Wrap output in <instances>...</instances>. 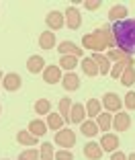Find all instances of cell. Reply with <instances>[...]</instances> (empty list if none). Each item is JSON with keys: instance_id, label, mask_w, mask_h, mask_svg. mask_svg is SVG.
Masks as SVG:
<instances>
[{"instance_id": "6da1fadb", "label": "cell", "mask_w": 135, "mask_h": 160, "mask_svg": "<svg viewBox=\"0 0 135 160\" xmlns=\"http://www.w3.org/2000/svg\"><path fill=\"white\" fill-rule=\"evenodd\" d=\"M113 37L117 49H121L127 56L135 53V19H125L113 25Z\"/></svg>"}, {"instance_id": "7a4b0ae2", "label": "cell", "mask_w": 135, "mask_h": 160, "mask_svg": "<svg viewBox=\"0 0 135 160\" xmlns=\"http://www.w3.org/2000/svg\"><path fill=\"white\" fill-rule=\"evenodd\" d=\"M82 45L88 47V49H92L94 53H100L103 49L108 47V43H107V39H104V33L98 29V31H94V33L84 35V37H82Z\"/></svg>"}, {"instance_id": "3957f363", "label": "cell", "mask_w": 135, "mask_h": 160, "mask_svg": "<svg viewBox=\"0 0 135 160\" xmlns=\"http://www.w3.org/2000/svg\"><path fill=\"white\" fill-rule=\"evenodd\" d=\"M55 144H57V146H61L64 150H70V148L76 144V133L72 132L70 127H68V129L61 127L60 132H55Z\"/></svg>"}, {"instance_id": "277c9868", "label": "cell", "mask_w": 135, "mask_h": 160, "mask_svg": "<svg viewBox=\"0 0 135 160\" xmlns=\"http://www.w3.org/2000/svg\"><path fill=\"white\" fill-rule=\"evenodd\" d=\"M103 107L107 109L108 113H119L123 107V101L119 99L117 92H104L103 94Z\"/></svg>"}, {"instance_id": "5b68a950", "label": "cell", "mask_w": 135, "mask_h": 160, "mask_svg": "<svg viewBox=\"0 0 135 160\" xmlns=\"http://www.w3.org/2000/svg\"><path fill=\"white\" fill-rule=\"evenodd\" d=\"M45 23H47V27L51 29V31H57V29H61L65 25V14L60 12V10H51V12H47Z\"/></svg>"}, {"instance_id": "8992f818", "label": "cell", "mask_w": 135, "mask_h": 160, "mask_svg": "<svg viewBox=\"0 0 135 160\" xmlns=\"http://www.w3.org/2000/svg\"><path fill=\"white\" fill-rule=\"evenodd\" d=\"M2 86H4V90H8V92H14V90H19L21 86H23V78H21L17 72H8V74L4 76V80H2Z\"/></svg>"}, {"instance_id": "52a82bcc", "label": "cell", "mask_w": 135, "mask_h": 160, "mask_svg": "<svg viewBox=\"0 0 135 160\" xmlns=\"http://www.w3.org/2000/svg\"><path fill=\"white\" fill-rule=\"evenodd\" d=\"M131 127V115L129 113H115L113 115V129H117V132H127Z\"/></svg>"}, {"instance_id": "ba28073f", "label": "cell", "mask_w": 135, "mask_h": 160, "mask_svg": "<svg viewBox=\"0 0 135 160\" xmlns=\"http://www.w3.org/2000/svg\"><path fill=\"white\" fill-rule=\"evenodd\" d=\"M65 25H68V29H80V25H82V14H80V10L76 8V6H70L68 8V12H65Z\"/></svg>"}, {"instance_id": "9c48e42d", "label": "cell", "mask_w": 135, "mask_h": 160, "mask_svg": "<svg viewBox=\"0 0 135 160\" xmlns=\"http://www.w3.org/2000/svg\"><path fill=\"white\" fill-rule=\"evenodd\" d=\"M57 49H60L61 56H76V58L84 56V49L82 47H76V43H72V41H61L57 45Z\"/></svg>"}, {"instance_id": "30bf717a", "label": "cell", "mask_w": 135, "mask_h": 160, "mask_svg": "<svg viewBox=\"0 0 135 160\" xmlns=\"http://www.w3.org/2000/svg\"><path fill=\"white\" fill-rule=\"evenodd\" d=\"M43 80H45L47 84L61 82V68L60 66H45V70H43Z\"/></svg>"}, {"instance_id": "8fae6325", "label": "cell", "mask_w": 135, "mask_h": 160, "mask_svg": "<svg viewBox=\"0 0 135 160\" xmlns=\"http://www.w3.org/2000/svg\"><path fill=\"white\" fill-rule=\"evenodd\" d=\"M61 86H64L68 92H74L80 88V78L74 72H65V76H61Z\"/></svg>"}, {"instance_id": "7c38bea8", "label": "cell", "mask_w": 135, "mask_h": 160, "mask_svg": "<svg viewBox=\"0 0 135 160\" xmlns=\"http://www.w3.org/2000/svg\"><path fill=\"white\" fill-rule=\"evenodd\" d=\"M100 148H103V152H115L117 148H119V138H117V133H104V136L100 138Z\"/></svg>"}, {"instance_id": "4fadbf2b", "label": "cell", "mask_w": 135, "mask_h": 160, "mask_svg": "<svg viewBox=\"0 0 135 160\" xmlns=\"http://www.w3.org/2000/svg\"><path fill=\"white\" fill-rule=\"evenodd\" d=\"M92 60H94V64L98 66V72H100V76L111 74L113 64H111V60H108L107 56H103V53H94V56H92Z\"/></svg>"}, {"instance_id": "5bb4252c", "label": "cell", "mask_w": 135, "mask_h": 160, "mask_svg": "<svg viewBox=\"0 0 135 160\" xmlns=\"http://www.w3.org/2000/svg\"><path fill=\"white\" fill-rule=\"evenodd\" d=\"M84 156H86L88 160H100L103 158V148H100V144L88 142V144L84 146Z\"/></svg>"}, {"instance_id": "9a60e30c", "label": "cell", "mask_w": 135, "mask_h": 160, "mask_svg": "<svg viewBox=\"0 0 135 160\" xmlns=\"http://www.w3.org/2000/svg\"><path fill=\"white\" fill-rule=\"evenodd\" d=\"M17 142L21 146H39V138H35L29 129H21L17 133Z\"/></svg>"}, {"instance_id": "2e32d148", "label": "cell", "mask_w": 135, "mask_h": 160, "mask_svg": "<svg viewBox=\"0 0 135 160\" xmlns=\"http://www.w3.org/2000/svg\"><path fill=\"white\" fill-rule=\"evenodd\" d=\"M27 70L31 72V74H39V72L45 70V60H43L41 56H31L27 60Z\"/></svg>"}, {"instance_id": "e0dca14e", "label": "cell", "mask_w": 135, "mask_h": 160, "mask_svg": "<svg viewBox=\"0 0 135 160\" xmlns=\"http://www.w3.org/2000/svg\"><path fill=\"white\" fill-rule=\"evenodd\" d=\"M39 47L41 49H53L55 47V35H53V31H43L39 35Z\"/></svg>"}, {"instance_id": "ac0fdd59", "label": "cell", "mask_w": 135, "mask_h": 160, "mask_svg": "<svg viewBox=\"0 0 135 160\" xmlns=\"http://www.w3.org/2000/svg\"><path fill=\"white\" fill-rule=\"evenodd\" d=\"M135 62H129L127 64V68H125V72L121 74V84L123 86H133V82H135V66H133Z\"/></svg>"}, {"instance_id": "d6986e66", "label": "cell", "mask_w": 135, "mask_h": 160, "mask_svg": "<svg viewBox=\"0 0 135 160\" xmlns=\"http://www.w3.org/2000/svg\"><path fill=\"white\" fill-rule=\"evenodd\" d=\"M29 132H31L35 138H41V136L47 133V123L41 121V119H33V121L29 123Z\"/></svg>"}, {"instance_id": "ffe728a7", "label": "cell", "mask_w": 135, "mask_h": 160, "mask_svg": "<svg viewBox=\"0 0 135 160\" xmlns=\"http://www.w3.org/2000/svg\"><path fill=\"white\" fill-rule=\"evenodd\" d=\"M84 115H86L84 105L74 103V105H72V111H70V123H82L84 121Z\"/></svg>"}, {"instance_id": "44dd1931", "label": "cell", "mask_w": 135, "mask_h": 160, "mask_svg": "<svg viewBox=\"0 0 135 160\" xmlns=\"http://www.w3.org/2000/svg\"><path fill=\"white\" fill-rule=\"evenodd\" d=\"M80 68H82V72L86 76H90V78H92V76H98V66L94 64L92 58H84V60L80 62Z\"/></svg>"}, {"instance_id": "7402d4cb", "label": "cell", "mask_w": 135, "mask_h": 160, "mask_svg": "<svg viewBox=\"0 0 135 160\" xmlns=\"http://www.w3.org/2000/svg\"><path fill=\"white\" fill-rule=\"evenodd\" d=\"M72 105H74V103H72L70 97H64V99L60 101V105H57L61 119H64V121H68V123H70V111H72Z\"/></svg>"}, {"instance_id": "603a6c76", "label": "cell", "mask_w": 135, "mask_h": 160, "mask_svg": "<svg viewBox=\"0 0 135 160\" xmlns=\"http://www.w3.org/2000/svg\"><path fill=\"white\" fill-rule=\"evenodd\" d=\"M129 62H133V58L131 56H127L125 60H121V62H115V64H113V68H111V76L113 78H121V74L123 72H125V68H127V64H129Z\"/></svg>"}, {"instance_id": "cb8c5ba5", "label": "cell", "mask_w": 135, "mask_h": 160, "mask_svg": "<svg viewBox=\"0 0 135 160\" xmlns=\"http://www.w3.org/2000/svg\"><path fill=\"white\" fill-rule=\"evenodd\" d=\"M80 132H82V136H86V138H94V136L98 133L96 121H92V119H88V121H82V123H80Z\"/></svg>"}, {"instance_id": "d4e9b609", "label": "cell", "mask_w": 135, "mask_h": 160, "mask_svg": "<svg viewBox=\"0 0 135 160\" xmlns=\"http://www.w3.org/2000/svg\"><path fill=\"white\" fill-rule=\"evenodd\" d=\"M100 109H103V103L98 99H88V103H86V115L92 119H96L98 115H100Z\"/></svg>"}, {"instance_id": "484cf974", "label": "cell", "mask_w": 135, "mask_h": 160, "mask_svg": "<svg viewBox=\"0 0 135 160\" xmlns=\"http://www.w3.org/2000/svg\"><path fill=\"white\" fill-rule=\"evenodd\" d=\"M125 17H127V8H125L123 4H117V6H113V8L108 10V19H111L113 23L125 21Z\"/></svg>"}, {"instance_id": "4316f807", "label": "cell", "mask_w": 135, "mask_h": 160, "mask_svg": "<svg viewBox=\"0 0 135 160\" xmlns=\"http://www.w3.org/2000/svg\"><path fill=\"white\" fill-rule=\"evenodd\" d=\"M39 158L41 160H53L55 158V152H53L51 142H43V144H39Z\"/></svg>"}, {"instance_id": "83f0119b", "label": "cell", "mask_w": 135, "mask_h": 160, "mask_svg": "<svg viewBox=\"0 0 135 160\" xmlns=\"http://www.w3.org/2000/svg\"><path fill=\"white\" fill-rule=\"evenodd\" d=\"M45 123H47V127H49V129H53V132H60L61 127H64V119H61L60 113H49Z\"/></svg>"}, {"instance_id": "f1b7e54d", "label": "cell", "mask_w": 135, "mask_h": 160, "mask_svg": "<svg viewBox=\"0 0 135 160\" xmlns=\"http://www.w3.org/2000/svg\"><path fill=\"white\" fill-rule=\"evenodd\" d=\"M96 125H98V129H103V132L111 129L113 127V113H100L96 117Z\"/></svg>"}, {"instance_id": "f546056e", "label": "cell", "mask_w": 135, "mask_h": 160, "mask_svg": "<svg viewBox=\"0 0 135 160\" xmlns=\"http://www.w3.org/2000/svg\"><path fill=\"white\" fill-rule=\"evenodd\" d=\"M78 66V58L76 56H61L60 58V68H64L65 72H72Z\"/></svg>"}, {"instance_id": "4dcf8cb0", "label": "cell", "mask_w": 135, "mask_h": 160, "mask_svg": "<svg viewBox=\"0 0 135 160\" xmlns=\"http://www.w3.org/2000/svg\"><path fill=\"white\" fill-rule=\"evenodd\" d=\"M35 113H39V115H49V113H51V103H49L47 99L35 101Z\"/></svg>"}, {"instance_id": "1f68e13d", "label": "cell", "mask_w": 135, "mask_h": 160, "mask_svg": "<svg viewBox=\"0 0 135 160\" xmlns=\"http://www.w3.org/2000/svg\"><path fill=\"white\" fill-rule=\"evenodd\" d=\"M19 160H41V158H39V150H35V148H29V150H25L23 154L19 156Z\"/></svg>"}, {"instance_id": "d6a6232c", "label": "cell", "mask_w": 135, "mask_h": 160, "mask_svg": "<svg viewBox=\"0 0 135 160\" xmlns=\"http://www.w3.org/2000/svg\"><path fill=\"white\" fill-rule=\"evenodd\" d=\"M107 58L111 62H121V60H125V58H127V53H123L121 49H117V47H115V49H108Z\"/></svg>"}, {"instance_id": "836d02e7", "label": "cell", "mask_w": 135, "mask_h": 160, "mask_svg": "<svg viewBox=\"0 0 135 160\" xmlns=\"http://www.w3.org/2000/svg\"><path fill=\"white\" fill-rule=\"evenodd\" d=\"M125 107L129 109V111H135V90H131V92H127L125 94Z\"/></svg>"}, {"instance_id": "e575fe53", "label": "cell", "mask_w": 135, "mask_h": 160, "mask_svg": "<svg viewBox=\"0 0 135 160\" xmlns=\"http://www.w3.org/2000/svg\"><path fill=\"white\" fill-rule=\"evenodd\" d=\"M55 160H74V154L70 150H64L61 148L60 152H55Z\"/></svg>"}, {"instance_id": "d590c367", "label": "cell", "mask_w": 135, "mask_h": 160, "mask_svg": "<svg viewBox=\"0 0 135 160\" xmlns=\"http://www.w3.org/2000/svg\"><path fill=\"white\" fill-rule=\"evenodd\" d=\"M84 6H86L88 10H96V8H100V0H86Z\"/></svg>"}, {"instance_id": "8d00e7d4", "label": "cell", "mask_w": 135, "mask_h": 160, "mask_svg": "<svg viewBox=\"0 0 135 160\" xmlns=\"http://www.w3.org/2000/svg\"><path fill=\"white\" fill-rule=\"evenodd\" d=\"M111 160H127V156L123 154L121 150H115V152H113V156H111Z\"/></svg>"}, {"instance_id": "74e56055", "label": "cell", "mask_w": 135, "mask_h": 160, "mask_svg": "<svg viewBox=\"0 0 135 160\" xmlns=\"http://www.w3.org/2000/svg\"><path fill=\"white\" fill-rule=\"evenodd\" d=\"M127 160H135V152H131V156H129Z\"/></svg>"}, {"instance_id": "f35d334b", "label": "cell", "mask_w": 135, "mask_h": 160, "mask_svg": "<svg viewBox=\"0 0 135 160\" xmlns=\"http://www.w3.org/2000/svg\"><path fill=\"white\" fill-rule=\"evenodd\" d=\"M2 80H4V76H2V70H0V82H2Z\"/></svg>"}, {"instance_id": "ab89813d", "label": "cell", "mask_w": 135, "mask_h": 160, "mask_svg": "<svg viewBox=\"0 0 135 160\" xmlns=\"http://www.w3.org/2000/svg\"><path fill=\"white\" fill-rule=\"evenodd\" d=\"M0 113H2V107H0Z\"/></svg>"}]
</instances>
